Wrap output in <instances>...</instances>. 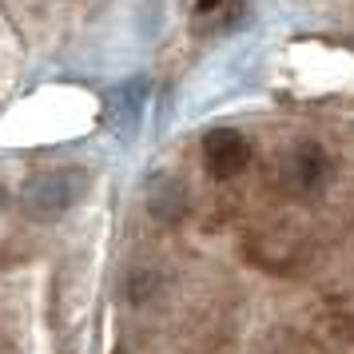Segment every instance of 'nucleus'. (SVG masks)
<instances>
[{
    "label": "nucleus",
    "mask_w": 354,
    "mask_h": 354,
    "mask_svg": "<svg viewBox=\"0 0 354 354\" xmlns=\"http://www.w3.org/2000/svg\"><path fill=\"white\" fill-rule=\"evenodd\" d=\"M84 187H88V179H84V171H76V167L40 171V176L28 183L24 203H28V211H32L36 219H56V215H64V211L80 199Z\"/></svg>",
    "instance_id": "f257e3e1"
},
{
    "label": "nucleus",
    "mask_w": 354,
    "mask_h": 354,
    "mask_svg": "<svg viewBox=\"0 0 354 354\" xmlns=\"http://www.w3.org/2000/svg\"><path fill=\"white\" fill-rule=\"evenodd\" d=\"M203 163H207V171L215 179H235V176H243L247 163H251V144L231 128L207 131V136H203Z\"/></svg>",
    "instance_id": "f03ea898"
},
{
    "label": "nucleus",
    "mask_w": 354,
    "mask_h": 354,
    "mask_svg": "<svg viewBox=\"0 0 354 354\" xmlns=\"http://www.w3.org/2000/svg\"><path fill=\"white\" fill-rule=\"evenodd\" d=\"M326 179H330V163H326V156H322L319 147H295L283 160V183L295 195L319 192Z\"/></svg>",
    "instance_id": "7ed1b4c3"
},
{
    "label": "nucleus",
    "mask_w": 354,
    "mask_h": 354,
    "mask_svg": "<svg viewBox=\"0 0 354 354\" xmlns=\"http://www.w3.org/2000/svg\"><path fill=\"white\" fill-rule=\"evenodd\" d=\"M147 207H151V215L160 223H179L187 215V195H183V187H179L176 179H160L156 192L147 195Z\"/></svg>",
    "instance_id": "20e7f679"
},
{
    "label": "nucleus",
    "mask_w": 354,
    "mask_h": 354,
    "mask_svg": "<svg viewBox=\"0 0 354 354\" xmlns=\"http://www.w3.org/2000/svg\"><path fill=\"white\" fill-rule=\"evenodd\" d=\"M251 255H255L259 267L287 274L290 263L299 259V251H295V243H287V239H255V243H251Z\"/></svg>",
    "instance_id": "39448f33"
},
{
    "label": "nucleus",
    "mask_w": 354,
    "mask_h": 354,
    "mask_svg": "<svg viewBox=\"0 0 354 354\" xmlns=\"http://www.w3.org/2000/svg\"><path fill=\"white\" fill-rule=\"evenodd\" d=\"M219 4H223V0H199V4H195V8H199V12H203V17H207V12H215V8H219Z\"/></svg>",
    "instance_id": "423d86ee"
},
{
    "label": "nucleus",
    "mask_w": 354,
    "mask_h": 354,
    "mask_svg": "<svg viewBox=\"0 0 354 354\" xmlns=\"http://www.w3.org/2000/svg\"><path fill=\"white\" fill-rule=\"evenodd\" d=\"M0 207H4V192H0Z\"/></svg>",
    "instance_id": "0eeeda50"
}]
</instances>
